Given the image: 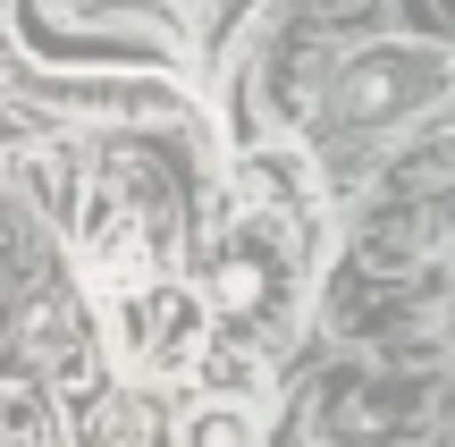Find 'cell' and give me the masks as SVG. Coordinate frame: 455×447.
I'll list each match as a JSON object with an SVG mask.
<instances>
[{
  "label": "cell",
  "instance_id": "2",
  "mask_svg": "<svg viewBox=\"0 0 455 447\" xmlns=\"http://www.w3.org/2000/svg\"><path fill=\"white\" fill-rule=\"evenodd\" d=\"M295 304V228L278 212H244L212 262V313L244 338H270Z\"/></svg>",
  "mask_w": 455,
  "mask_h": 447
},
{
  "label": "cell",
  "instance_id": "1",
  "mask_svg": "<svg viewBox=\"0 0 455 447\" xmlns=\"http://www.w3.org/2000/svg\"><path fill=\"white\" fill-rule=\"evenodd\" d=\"M101 304H110V355L135 380H178V371H195L203 347H212V313H203V296L178 287V279L110 287Z\"/></svg>",
  "mask_w": 455,
  "mask_h": 447
},
{
  "label": "cell",
  "instance_id": "3",
  "mask_svg": "<svg viewBox=\"0 0 455 447\" xmlns=\"http://www.w3.org/2000/svg\"><path fill=\"white\" fill-rule=\"evenodd\" d=\"M161 220L135 203V186H118V178H101L93 195L76 203V262H84V279L110 296V287H135V279H161Z\"/></svg>",
  "mask_w": 455,
  "mask_h": 447
},
{
  "label": "cell",
  "instance_id": "6",
  "mask_svg": "<svg viewBox=\"0 0 455 447\" xmlns=\"http://www.w3.org/2000/svg\"><path fill=\"white\" fill-rule=\"evenodd\" d=\"M0 447H51V414L34 397H9L0 405Z\"/></svg>",
  "mask_w": 455,
  "mask_h": 447
},
{
  "label": "cell",
  "instance_id": "5",
  "mask_svg": "<svg viewBox=\"0 0 455 447\" xmlns=\"http://www.w3.org/2000/svg\"><path fill=\"white\" fill-rule=\"evenodd\" d=\"M178 447H261V431H253V405H236V397L195 405V414H186V431H178Z\"/></svg>",
  "mask_w": 455,
  "mask_h": 447
},
{
  "label": "cell",
  "instance_id": "4",
  "mask_svg": "<svg viewBox=\"0 0 455 447\" xmlns=\"http://www.w3.org/2000/svg\"><path fill=\"white\" fill-rule=\"evenodd\" d=\"M422 84H439V68H413V60L388 51V60H363L355 76H346V110H355V118H388L396 101L422 93Z\"/></svg>",
  "mask_w": 455,
  "mask_h": 447
}]
</instances>
